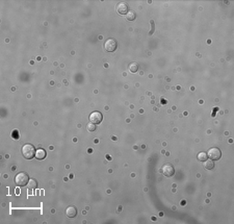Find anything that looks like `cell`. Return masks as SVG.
Wrapping results in <instances>:
<instances>
[{
	"instance_id": "1",
	"label": "cell",
	"mask_w": 234,
	"mask_h": 224,
	"mask_svg": "<svg viewBox=\"0 0 234 224\" xmlns=\"http://www.w3.org/2000/svg\"><path fill=\"white\" fill-rule=\"evenodd\" d=\"M36 150L35 149V146L30 144H25L22 147V154L26 160H31L36 156Z\"/></svg>"
},
{
	"instance_id": "2",
	"label": "cell",
	"mask_w": 234,
	"mask_h": 224,
	"mask_svg": "<svg viewBox=\"0 0 234 224\" xmlns=\"http://www.w3.org/2000/svg\"><path fill=\"white\" fill-rule=\"evenodd\" d=\"M29 180L30 179H29V177H28L27 173H25V172L18 173V174L16 175V177H15V183H16L17 186H19V187L26 186V184L29 183Z\"/></svg>"
},
{
	"instance_id": "3",
	"label": "cell",
	"mask_w": 234,
	"mask_h": 224,
	"mask_svg": "<svg viewBox=\"0 0 234 224\" xmlns=\"http://www.w3.org/2000/svg\"><path fill=\"white\" fill-rule=\"evenodd\" d=\"M207 155L210 157V160H217L221 159V156H222V152H221V150L217 148V147H212V148H210L208 150Z\"/></svg>"
},
{
	"instance_id": "4",
	"label": "cell",
	"mask_w": 234,
	"mask_h": 224,
	"mask_svg": "<svg viewBox=\"0 0 234 224\" xmlns=\"http://www.w3.org/2000/svg\"><path fill=\"white\" fill-rule=\"evenodd\" d=\"M104 48L107 52H114L118 48V43L115 39H108L104 44Z\"/></svg>"
},
{
	"instance_id": "5",
	"label": "cell",
	"mask_w": 234,
	"mask_h": 224,
	"mask_svg": "<svg viewBox=\"0 0 234 224\" xmlns=\"http://www.w3.org/2000/svg\"><path fill=\"white\" fill-rule=\"evenodd\" d=\"M161 172L164 173V175L167 176V177H171V176L174 175L175 169H174V167H173V166L171 165V164H164V166H162Z\"/></svg>"
},
{
	"instance_id": "6",
	"label": "cell",
	"mask_w": 234,
	"mask_h": 224,
	"mask_svg": "<svg viewBox=\"0 0 234 224\" xmlns=\"http://www.w3.org/2000/svg\"><path fill=\"white\" fill-rule=\"evenodd\" d=\"M103 119V116L100 112H94L90 115V121L94 124H100Z\"/></svg>"
},
{
	"instance_id": "7",
	"label": "cell",
	"mask_w": 234,
	"mask_h": 224,
	"mask_svg": "<svg viewBox=\"0 0 234 224\" xmlns=\"http://www.w3.org/2000/svg\"><path fill=\"white\" fill-rule=\"evenodd\" d=\"M117 12L118 14L120 15H127V13L129 12V10H128L127 3H126V2H120V3L117 5Z\"/></svg>"
},
{
	"instance_id": "8",
	"label": "cell",
	"mask_w": 234,
	"mask_h": 224,
	"mask_svg": "<svg viewBox=\"0 0 234 224\" xmlns=\"http://www.w3.org/2000/svg\"><path fill=\"white\" fill-rule=\"evenodd\" d=\"M66 215L69 218H75L76 215H77V209L74 205H70L66 209Z\"/></svg>"
},
{
	"instance_id": "9",
	"label": "cell",
	"mask_w": 234,
	"mask_h": 224,
	"mask_svg": "<svg viewBox=\"0 0 234 224\" xmlns=\"http://www.w3.org/2000/svg\"><path fill=\"white\" fill-rule=\"evenodd\" d=\"M36 157L38 160H44L46 157V151L44 149H38L36 152Z\"/></svg>"
},
{
	"instance_id": "10",
	"label": "cell",
	"mask_w": 234,
	"mask_h": 224,
	"mask_svg": "<svg viewBox=\"0 0 234 224\" xmlns=\"http://www.w3.org/2000/svg\"><path fill=\"white\" fill-rule=\"evenodd\" d=\"M204 167H205V169H207V170H211V169H213L214 168V163H213V160H206L204 162Z\"/></svg>"
},
{
	"instance_id": "11",
	"label": "cell",
	"mask_w": 234,
	"mask_h": 224,
	"mask_svg": "<svg viewBox=\"0 0 234 224\" xmlns=\"http://www.w3.org/2000/svg\"><path fill=\"white\" fill-rule=\"evenodd\" d=\"M138 63H135V62L130 63V65H129V71L131 73H135V72H138Z\"/></svg>"
},
{
	"instance_id": "12",
	"label": "cell",
	"mask_w": 234,
	"mask_h": 224,
	"mask_svg": "<svg viewBox=\"0 0 234 224\" xmlns=\"http://www.w3.org/2000/svg\"><path fill=\"white\" fill-rule=\"evenodd\" d=\"M207 159H208V155H207L206 152L201 151V152H199L198 153V160H200V162H205Z\"/></svg>"
},
{
	"instance_id": "13",
	"label": "cell",
	"mask_w": 234,
	"mask_h": 224,
	"mask_svg": "<svg viewBox=\"0 0 234 224\" xmlns=\"http://www.w3.org/2000/svg\"><path fill=\"white\" fill-rule=\"evenodd\" d=\"M135 18H136V14L134 12H128L127 15H126V19L128 21H134Z\"/></svg>"
},
{
	"instance_id": "14",
	"label": "cell",
	"mask_w": 234,
	"mask_h": 224,
	"mask_svg": "<svg viewBox=\"0 0 234 224\" xmlns=\"http://www.w3.org/2000/svg\"><path fill=\"white\" fill-rule=\"evenodd\" d=\"M86 128H88L89 131H95V130H96V124H94V123L90 122L88 124V126H86Z\"/></svg>"
},
{
	"instance_id": "15",
	"label": "cell",
	"mask_w": 234,
	"mask_h": 224,
	"mask_svg": "<svg viewBox=\"0 0 234 224\" xmlns=\"http://www.w3.org/2000/svg\"><path fill=\"white\" fill-rule=\"evenodd\" d=\"M36 186H38V183H36L35 179H30L29 183H28V187H29L30 189H33V188H36Z\"/></svg>"
}]
</instances>
